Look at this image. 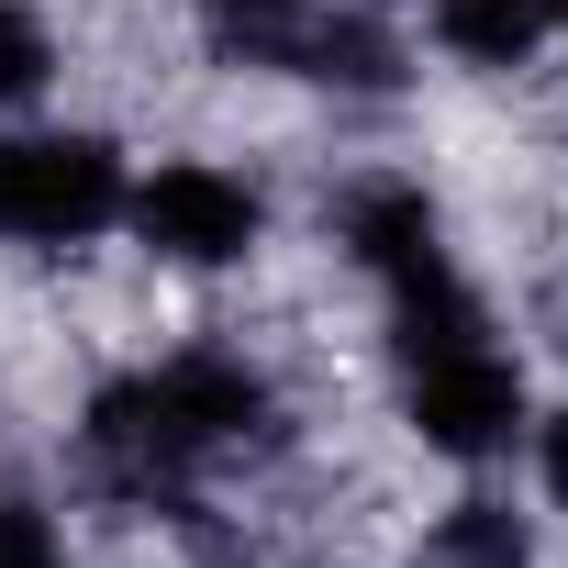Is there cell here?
Here are the masks:
<instances>
[{"label":"cell","instance_id":"obj_1","mask_svg":"<svg viewBox=\"0 0 568 568\" xmlns=\"http://www.w3.org/2000/svg\"><path fill=\"white\" fill-rule=\"evenodd\" d=\"M267 435H278V402L234 357H168L90 402V468L123 490H179L201 457H245Z\"/></svg>","mask_w":568,"mask_h":568},{"label":"cell","instance_id":"obj_2","mask_svg":"<svg viewBox=\"0 0 568 568\" xmlns=\"http://www.w3.org/2000/svg\"><path fill=\"white\" fill-rule=\"evenodd\" d=\"M402 302V368H413V435L446 446V457H490L513 446L524 424V368L490 346L479 302L457 291V267L424 278V291H390Z\"/></svg>","mask_w":568,"mask_h":568},{"label":"cell","instance_id":"obj_3","mask_svg":"<svg viewBox=\"0 0 568 568\" xmlns=\"http://www.w3.org/2000/svg\"><path fill=\"white\" fill-rule=\"evenodd\" d=\"M101 223H123V156L101 134H12L0 145V234L79 245Z\"/></svg>","mask_w":568,"mask_h":568},{"label":"cell","instance_id":"obj_4","mask_svg":"<svg viewBox=\"0 0 568 568\" xmlns=\"http://www.w3.org/2000/svg\"><path fill=\"white\" fill-rule=\"evenodd\" d=\"M123 212H134V234H145L156 256H179V267H234V256L256 245V190L223 179V168H201V156H179V168H156L145 190H123Z\"/></svg>","mask_w":568,"mask_h":568},{"label":"cell","instance_id":"obj_5","mask_svg":"<svg viewBox=\"0 0 568 568\" xmlns=\"http://www.w3.org/2000/svg\"><path fill=\"white\" fill-rule=\"evenodd\" d=\"M346 245H357V267H379V278H390V291H424V278H446L435 201H424V190H402V179H379V190H357V201H346Z\"/></svg>","mask_w":568,"mask_h":568},{"label":"cell","instance_id":"obj_6","mask_svg":"<svg viewBox=\"0 0 568 568\" xmlns=\"http://www.w3.org/2000/svg\"><path fill=\"white\" fill-rule=\"evenodd\" d=\"M546 23H557V0H435V34L468 68H524Z\"/></svg>","mask_w":568,"mask_h":568},{"label":"cell","instance_id":"obj_7","mask_svg":"<svg viewBox=\"0 0 568 568\" xmlns=\"http://www.w3.org/2000/svg\"><path fill=\"white\" fill-rule=\"evenodd\" d=\"M435 568H524V524L490 513V501H468V513L435 535Z\"/></svg>","mask_w":568,"mask_h":568},{"label":"cell","instance_id":"obj_8","mask_svg":"<svg viewBox=\"0 0 568 568\" xmlns=\"http://www.w3.org/2000/svg\"><path fill=\"white\" fill-rule=\"evenodd\" d=\"M45 68H57L45 23L23 12V0H0V101H34V90H45Z\"/></svg>","mask_w":568,"mask_h":568},{"label":"cell","instance_id":"obj_9","mask_svg":"<svg viewBox=\"0 0 568 568\" xmlns=\"http://www.w3.org/2000/svg\"><path fill=\"white\" fill-rule=\"evenodd\" d=\"M0 568H68V546L34 501H0Z\"/></svg>","mask_w":568,"mask_h":568},{"label":"cell","instance_id":"obj_10","mask_svg":"<svg viewBox=\"0 0 568 568\" xmlns=\"http://www.w3.org/2000/svg\"><path fill=\"white\" fill-rule=\"evenodd\" d=\"M546 490H557V501H568V413H557V424H546Z\"/></svg>","mask_w":568,"mask_h":568},{"label":"cell","instance_id":"obj_11","mask_svg":"<svg viewBox=\"0 0 568 568\" xmlns=\"http://www.w3.org/2000/svg\"><path fill=\"white\" fill-rule=\"evenodd\" d=\"M223 12H234V23H267V12H291V0H223Z\"/></svg>","mask_w":568,"mask_h":568},{"label":"cell","instance_id":"obj_12","mask_svg":"<svg viewBox=\"0 0 568 568\" xmlns=\"http://www.w3.org/2000/svg\"><path fill=\"white\" fill-rule=\"evenodd\" d=\"M557 23H568V0H557Z\"/></svg>","mask_w":568,"mask_h":568}]
</instances>
